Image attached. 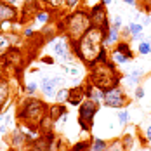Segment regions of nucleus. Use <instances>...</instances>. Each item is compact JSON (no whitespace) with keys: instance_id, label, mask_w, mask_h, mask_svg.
Wrapping results in <instances>:
<instances>
[{"instance_id":"nucleus-1","label":"nucleus","mask_w":151,"mask_h":151,"mask_svg":"<svg viewBox=\"0 0 151 151\" xmlns=\"http://www.w3.org/2000/svg\"><path fill=\"white\" fill-rule=\"evenodd\" d=\"M104 49V31L99 28H91L78 40L71 42V50L87 68L99 61V54Z\"/></svg>"},{"instance_id":"nucleus-2","label":"nucleus","mask_w":151,"mask_h":151,"mask_svg":"<svg viewBox=\"0 0 151 151\" xmlns=\"http://www.w3.org/2000/svg\"><path fill=\"white\" fill-rule=\"evenodd\" d=\"M118 66L111 61H103V63H96L89 68V78L87 82L103 89V91H108L115 85H120L122 82V73L116 70Z\"/></svg>"},{"instance_id":"nucleus-3","label":"nucleus","mask_w":151,"mask_h":151,"mask_svg":"<svg viewBox=\"0 0 151 151\" xmlns=\"http://www.w3.org/2000/svg\"><path fill=\"white\" fill-rule=\"evenodd\" d=\"M58 26H59V31L64 33V37L70 42H75L83 33H87L92 28L89 11L87 9H76L70 14L63 16V19L59 21Z\"/></svg>"},{"instance_id":"nucleus-4","label":"nucleus","mask_w":151,"mask_h":151,"mask_svg":"<svg viewBox=\"0 0 151 151\" xmlns=\"http://www.w3.org/2000/svg\"><path fill=\"white\" fill-rule=\"evenodd\" d=\"M49 115V106L45 101L37 97H26L21 101L17 108V120L21 125H26L31 129H38L40 122Z\"/></svg>"},{"instance_id":"nucleus-5","label":"nucleus","mask_w":151,"mask_h":151,"mask_svg":"<svg viewBox=\"0 0 151 151\" xmlns=\"http://www.w3.org/2000/svg\"><path fill=\"white\" fill-rule=\"evenodd\" d=\"M99 103L91 101V99H83L82 104L78 106V123H80V129L85 130V132H91L92 125H94V118L99 111Z\"/></svg>"},{"instance_id":"nucleus-6","label":"nucleus","mask_w":151,"mask_h":151,"mask_svg":"<svg viewBox=\"0 0 151 151\" xmlns=\"http://www.w3.org/2000/svg\"><path fill=\"white\" fill-rule=\"evenodd\" d=\"M130 103L129 96L125 89L122 85H115L111 89L104 91V97H103V104L106 108H111V109H122V108H127Z\"/></svg>"},{"instance_id":"nucleus-7","label":"nucleus","mask_w":151,"mask_h":151,"mask_svg":"<svg viewBox=\"0 0 151 151\" xmlns=\"http://www.w3.org/2000/svg\"><path fill=\"white\" fill-rule=\"evenodd\" d=\"M89 17H91L92 28H99V30H103V31H106L109 28V16H108L106 7L101 2L94 4L89 9Z\"/></svg>"},{"instance_id":"nucleus-8","label":"nucleus","mask_w":151,"mask_h":151,"mask_svg":"<svg viewBox=\"0 0 151 151\" xmlns=\"http://www.w3.org/2000/svg\"><path fill=\"white\" fill-rule=\"evenodd\" d=\"M19 42V37L12 31H0V59Z\"/></svg>"},{"instance_id":"nucleus-9","label":"nucleus","mask_w":151,"mask_h":151,"mask_svg":"<svg viewBox=\"0 0 151 151\" xmlns=\"http://www.w3.org/2000/svg\"><path fill=\"white\" fill-rule=\"evenodd\" d=\"M17 16H19V11L16 7L5 4L4 0H0V31H2L4 23H14L17 19Z\"/></svg>"},{"instance_id":"nucleus-10","label":"nucleus","mask_w":151,"mask_h":151,"mask_svg":"<svg viewBox=\"0 0 151 151\" xmlns=\"http://www.w3.org/2000/svg\"><path fill=\"white\" fill-rule=\"evenodd\" d=\"M70 49H71V42L66 37H63L59 40H52V50H54L58 59H61L63 56H66L70 52Z\"/></svg>"},{"instance_id":"nucleus-11","label":"nucleus","mask_w":151,"mask_h":151,"mask_svg":"<svg viewBox=\"0 0 151 151\" xmlns=\"http://www.w3.org/2000/svg\"><path fill=\"white\" fill-rule=\"evenodd\" d=\"M40 92L49 97V99H54L56 97V92H58V85L54 83L52 76H42V82H40Z\"/></svg>"},{"instance_id":"nucleus-12","label":"nucleus","mask_w":151,"mask_h":151,"mask_svg":"<svg viewBox=\"0 0 151 151\" xmlns=\"http://www.w3.org/2000/svg\"><path fill=\"white\" fill-rule=\"evenodd\" d=\"M83 99H85V85H75V87L70 89L68 103L71 106H80Z\"/></svg>"},{"instance_id":"nucleus-13","label":"nucleus","mask_w":151,"mask_h":151,"mask_svg":"<svg viewBox=\"0 0 151 151\" xmlns=\"http://www.w3.org/2000/svg\"><path fill=\"white\" fill-rule=\"evenodd\" d=\"M120 40H122V37H120V30H118V28L109 26V28L104 31V47L106 49L111 50V49L116 45Z\"/></svg>"},{"instance_id":"nucleus-14","label":"nucleus","mask_w":151,"mask_h":151,"mask_svg":"<svg viewBox=\"0 0 151 151\" xmlns=\"http://www.w3.org/2000/svg\"><path fill=\"white\" fill-rule=\"evenodd\" d=\"M103 97H104V91L92 85V83H85V99H91V101H96V103H103Z\"/></svg>"},{"instance_id":"nucleus-15","label":"nucleus","mask_w":151,"mask_h":151,"mask_svg":"<svg viewBox=\"0 0 151 151\" xmlns=\"http://www.w3.org/2000/svg\"><path fill=\"white\" fill-rule=\"evenodd\" d=\"M11 101V83L5 78H0V111Z\"/></svg>"},{"instance_id":"nucleus-16","label":"nucleus","mask_w":151,"mask_h":151,"mask_svg":"<svg viewBox=\"0 0 151 151\" xmlns=\"http://www.w3.org/2000/svg\"><path fill=\"white\" fill-rule=\"evenodd\" d=\"M64 113H68V111H66V106L59 104V103H56L54 106H50V108H49V116L52 118L54 123H56V122H59L61 116H63Z\"/></svg>"},{"instance_id":"nucleus-17","label":"nucleus","mask_w":151,"mask_h":151,"mask_svg":"<svg viewBox=\"0 0 151 151\" xmlns=\"http://www.w3.org/2000/svg\"><path fill=\"white\" fill-rule=\"evenodd\" d=\"M113 49H116V50L122 52L123 56H127L130 61L134 59V50H132V47H130V42H129V40H120V42L113 47Z\"/></svg>"},{"instance_id":"nucleus-18","label":"nucleus","mask_w":151,"mask_h":151,"mask_svg":"<svg viewBox=\"0 0 151 151\" xmlns=\"http://www.w3.org/2000/svg\"><path fill=\"white\" fill-rule=\"evenodd\" d=\"M109 61L115 63L116 66H123V64L130 63V59H129L127 56H123L122 52H118L116 49H111V50H109Z\"/></svg>"},{"instance_id":"nucleus-19","label":"nucleus","mask_w":151,"mask_h":151,"mask_svg":"<svg viewBox=\"0 0 151 151\" xmlns=\"http://www.w3.org/2000/svg\"><path fill=\"white\" fill-rule=\"evenodd\" d=\"M28 141H26V136L21 132V130H16L12 132V136H11V144H12V148H21V146H24Z\"/></svg>"},{"instance_id":"nucleus-20","label":"nucleus","mask_w":151,"mask_h":151,"mask_svg":"<svg viewBox=\"0 0 151 151\" xmlns=\"http://www.w3.org/2000/svg\"><path fill=\"white\" fill-rule=\"evenodd\" d=\"M137 52H139L141 56H150L151 54V37H148V38H144V40L139 42Z\"/></svg>"},{"instance_id":"nucleus-21","label":"nucleus","mask_w":151,"mask_h":151,"mask_svg":"<svg viewBox=\"0 0 151 151\" xmlns=\"http://www.w3.org/2000/svg\"><path fill=\"white\" fill-rule=\"evenodd\" d=\"M108 141L104 139H99V137H94L91 141V151H106L108 150Z\"/></svg>"},{"instance_id":"nucleus-22","label":"nucleus","mask_w":151,"mask_h":151,"mask_svg":"<svg viewBox=\"0 0 151 151\" xmlns=\"http://www.w3.org/2000/svg\"><path fill=\"white\" fill-rule=\"evenodd\" d=\"M68 96H70V89H66V87H59L58 92H56L54 101L59 103V104H64V103H68Z\"/></svg>"},{"instance_id":"nucleus-23","label":"nucleus","mask_w":151,"mask_h":151,"mask_svg":"<svg viewBox=\"0 0 151 151\" xmlns=\"http://www.w3.org/2000/svg\"><path fill=\"white\" fill-rule=\"evenodd\" d=\"M35 21L40 24H47L50 21V14L49 11H35Z\"/></svg>"},{"instance_id":"nucleus-24","label":"nucleus","mask_w":151,"mask_h":151,"mask_svg":"<svg viewBox=\"0 0 151 151\" xmlns=\"http://www.w3.org/2000/svg\"><path fill=\"white\" fill-rule=\"evenodd\" d=\"M122 80L125 82V85H127V87H134V89H136L137 85H141V78H137V76L130 75V73H127V75L123 76Z\"/></svg>"},{"instance_id":"nucleus-25","label":"nucleus","mask_w":151,"mask_h":151,"mask_svg":"<svg viewBox=\"0 0 151 151\" xmlns=\"http://www.w3.org/2000/svg\"><path fill=\"white\" fill-rule=\"evenodd\" d=\"M38 2H42L45 7L54 9V11H58V9H61V7H64V0H38Z\"/></svg>"},{"instance_id":"nucleus-26","label":"nucleus","mask_w":151,"mask_h":151,"mask_svg":"<svg viewBox=\"0 0 151 151\" xmlns=\"http://www.w3.org/2000/svg\"><path fill=\"white\" fill-rule=\"evenodd\" d=\"M129 30H130V35H132V37H136L139 33H144V26H142V23L132 21V23H129Z\"/></svg>"},{"instance_id":"nucleus-27","label":"nucleus","mask_w":151,"mask_h":151,"mask_svg":"<svg viewBox=\"0 0 151 151\" xmlns=\"http://www.w3.org/2000/svg\"><path fill=\"white\" fill-rule=\"evenodd\" d=\"M116 118H118V123H120L122 127H125V125L129 123V111H127L125 108H122L120 111L116 113Z\"/></svg>"},{"instance_id":"nucleus-28","label":"nucleus","mask_w":151,"mask_h":151,"mask_svg":"<svg viewBox=\"0 0 151 151\" xmlns=\"http://www.w3.org/2000/svg\"><path fill=\"white\" fill-rule=\"evenodd\" d=\"M70 151H91V141H78Z\"/></svg>"},{"instance_id":"nucleus-29","label":"nucleus","mask_w":151,"mask_h":151,"mask_svg":"<svg viewBox=\"0 0 151 151\" xmlns=\"http://www.w3.org/2000/svg\"><path fill=\"white\" fill-rule=\"evenodd\" d=\"M106 151H125L122 139H115V141H111V142L108 144V150Z\"/></svg>"},{"instance_id":"nucleus-30","label":"nucleus","mask_w":151,"mask_h":151,"mask_svg":"<svg viewBox=\"0 0 151 151\" xmlns=\"http://www.w3.org/2000/svg\"><path fill=\"white\" fill-rule=\"evenodd\" d=\"M122 142H123L125 151H130V148L134 146V136L132 134H125V136L122 137Z\"/></svg>"},{"instance_id":"nucleus-31","label":"nucleus","mask_w":151,"mask_h":151,"mask_svg":"<svg viewBox=\"0 0 151 151\" xmlns=\"http://www.w3.org/2000/svg\"><path fill=\"white\" fill-rule=\"evenodd\" d=\"M37 91H38L37 82H28V83L24 85V94H26V96H33Z\"/></svg>"},{"instance_id":"nucleus-32","label":"nucleus","mask_w":151,"mask_h":151,"mask_svg":"<svg viewBox=\"0 0 151 151\" xmlns=\"http://www.w3.org/2000/svg\"><path fill=\"white\" fill-rule=\"evenodd\" d=\"M141 137H142V142L150 146L151 144V125H146V129L142 130V136Z\"/></svg>"},{"instance_id":"nucleus-33","label":"nucleus","mask_w":151,"mask_h":151,"mask_svg":"<svg viewBox=\"0 0 151 151\" xmlns=\"http://www.w3.org/2000/svg\"><path fill=\"white\" fill-rule=\"evenodd\" d=\"M109 26H113V28H118V30H122V17L120 16H113L111 19H109Z\"/></svg>"},{"instance_id":"nucleus-34","label":"nucleus","mask_w":151,"mask_h":151,"mask_svg":"<svg viewBox=\"0 0 151 151\" xmlns=\"http://www.w3.org/2000/svg\"><path fill=\"white\" fill-rule=\"evenodd\" d=\"M120 37H122V40H129V42H130L132 35H130V30H129V24H127V26H122V30H120Z\"/></svg>"},{"instance_id":"nucleus-35","label":"nucleus","mask_w":151,"mask_h":151,"mask_svg":"<svg viewBox=\"0 0 151 151\" xmlns=\"http://www.w3.org/2000/svg\"><path fill=\"white\" fill-rule=\"evenodd\" d=\"M137 5H139L144 12H150L151 11V0H137Z\"/></svg>"},{"instance_id":"nucleus-36","label":"nucleus","mask_w":151,"mask_h":151,"mask_svg":"<svg viewBox=\"0 0 151 151\" xmlns=\"http://www.w3.org/2000/svg\"><path fill=\"white\" fill-rule=\"evenodd\" d=\"M5 4H9V5H12L16 9H19V7H24L26 5V0H4Z\"/></svg>"},{"instance_id":"nucleus-37","label":"nucleus","mask_w":151,"mask_h":151,"mask_svg":"<svg viewBox=\"0 0 151 151\" xmlns=\"http://www.w3.org/2000/svg\"><path fill=\"white\" fill-rule=\"evenodd\" d=\"M134 96H136V99H142V97L146 96V91H144V87H142V85H137L136 89H134Z\"/></svg>"},{"instance_id":"nucleus-38","label":"nucleus","mask_w":151,"mask_h":151,"mask_svg":"<svg viewBox=\"0 0 151 151\" xmlns=\"http://www.w3.org/2000/svg\"><path fill=\"white\" fill-rule=\"evenodd\" d=\"M68 75H71V76H80L82 75V71L78 70V68H75V66H66V70H64Z\"/></svg>"},{"instance_id":"nucleus-39","label":"nucleus","mask_w":151,"mask_h":151,"mask_svg":"<svg viewBox=\"0 0 151 151\" xmlns=\"http://www.w3.org/2000/svg\"><path fill=\"white\" fill-rule=\"evenodd\" d=\"M80 2H82V0H64V7H68V9H75Z\"/></svg>"},{"instance_id":"nucleus-40","label":"nucleus","mask_w":151,"mask_h":151,"mask_svg":"<svg viewBox=\"0 0 151 151\" xmlns=\"http://www.w3.org/2000/svg\"><path fill=\"white\" fill-rule=\"evenodd\" d=\"M129 73L137 76V78H142V76H144V70H142V68H134V70H130Z\"/></svg>"},{"instance_id":"nucleus-41","label":"nucleus","mask_w":151,"mask_h":151,"mask_svg":"<svg viewBox=\"0 0 151 151\" xmlns=\"http://www.w3.org/2000/svg\"><path fill=\"white\" fill-rule=\"evenodd\" d=\"M33 35H35V31L31 30V28H24V30H23V37H24V38H31Z\"/></svg>"},{"instance_id":"nucleus-42","label":"nucleus","mask_w":151,"mask_h":151,"mask_svg":"<svg viewBox=\"0 0 151 151\" xmlns=\"http://www.w3.org/2000/svg\"><path fill=\"white\" fill-rule=\"evenodd\" d=\"M141 23H142V26H148V24H151V16L146 14V16H144V19H142Z\"/></svg>"},{"instance_id":"nucleus-43","label":"nucleus","mask_w":151,"mask_h":151,"mask_svg":"<svg viewBox=\"0 0 151 151\" xmlns=\"http://www.w3.org/2000/svg\"><path fill=\"white\" fill-rule=\"evenodd\" d=\"M123 4H127V5H137V0H123Z\"/></svg>"},{"instance_id":"nucleus-44","label":"nucleus","mask_w":151,"mask_h":151,"mask_svg":"<svg viewBox=\"0 0 151 151\" xmlns=\"http://www.w3.org/2000/svg\"><path fill=\"white\" fill-rule=\"evenodd\" d=\"M42 61L47 64H54V58H42Z\"/></svg>"},{"instance_id":"nucleus-45","label":"nucleus","mask_w":151,"mask_h":151,"mask_svg":"<svg viewBox=\"0 0 151 151\" xmlns=\"http://www.w3.org/2000/svg\"><path fill=\"white\" fill-rule=\"evenodd\" d=\"M99 2H101L104 7H108V5H111V4H113V0H99Z\"/></svg>"},{"instance_id":"nucleus-46","label":"nucleus","mask_w":151,"mask_h":151,"mask_svg":"<svg viewBox=\"0 0 151 151\" xmlns=\"http://www.w3.org/2000/svg\"><path fill=\"white\" fill-rule=\"evenodd\" d=\"M150 151H151V144H150Z\"/></svg>"}]
</instances>
